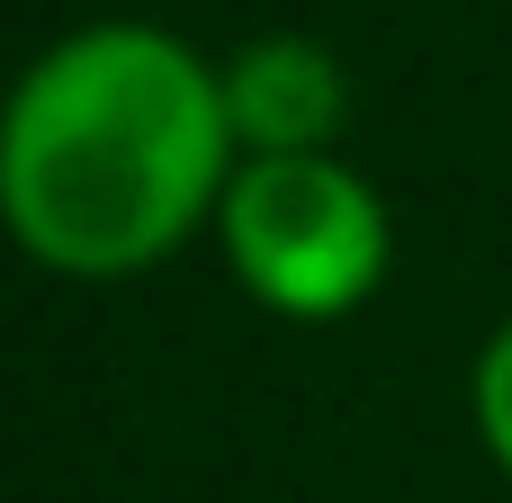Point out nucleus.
Here are the masks:
<instances>
[{"instance_id":"1","label":"nucleus","mask_w":512,"mask_h":503,"mask_svg":"<svg viewBox=\"0 0 512 503\" xmlns=\"http://www.w3.org/2000/svg\"><path fill=\"white\" fill-rule=\"evenodd\" d=\"M225 81L162 27L108 18L45 45L0 108V216L72 279L162 261L234 189Z\"/></svg>"},{"instance_id":"2","label":"nucleus","mask_w":512,"mask_h":503,"mask_svg":"<svg viewBox=\"0 0 512 503\" xmlns=\"http://www.w3.org/2000/svg\"><path fill=\"white\" fill-rule=\"evenodd\" d=\"M216 225H225L234 279L288 324H333L369 306V288L387 279V207L333 153L243 162Z\"/></svg>"},{"instance_id":"3","label":"nucleus","mask_w":512,"mask_h":503,"mask_svg":"<svg viewBox=\"0 0 512 503\" xmlns=\"http://www.w3.org/2000/svg\"><path fill=\"white\" fill-rule=\"evenodd\" d=\"M216 81H225V126H234V153L243 162L324 153L342 135V117H351V81H342V63L315 36H261Z\"/></svg>"},{"instance_id":"4","label":"nucleus","mask_w":512,"mask_h":503,"mask_svg":"<svg viewBox=\"0 0 512 503\" xmlns=\"http://www.w3.org/2000/svg\"><path fill=\"white\" fill-rule=\"evenodd\" d=\"M477 432H486L495 468L512 477V324L486 342V360H477Z\"/></svg>"}]
</instances>
